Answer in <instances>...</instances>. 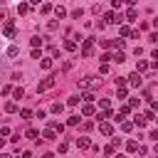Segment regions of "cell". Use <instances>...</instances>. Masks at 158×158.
I'll list each match as a JSON object with an SVG mask.
<instances>
[{"mask_svg": "<svg viewBox=\"0 0 158 158\" xmlns=\"http://www.w3.org/2000/svg\"><path fill=\"white\" fill-rule=\"evenodd\" d=\"M101 86V79H96V77H84V79H79V89H99Z\"/></svg>", "mask_w": 158, "mask_h": 158, "instance_id": "1", "label": "cell"}, {"mask_svg": "<svg viewBox=\"0 0 158 158\" xmlns=\"http://www.w3.org/2000/svg\"><path fill=\"white\" fill-rule=\"evenodd\" d=\"M54 84H57V77H54V74H52V77H47V79H42V81L37 84V94H42V91H49Z\"/></svg>", "mask_w": 158, "mask_h": 158, "instance_id": "2", "label": "cell"}, {"mask_svg": "<svg viewBox=\"0 0 158 158\" xmlns=\"http://www.w3.org/2000/svg\"><path fill=\"white\" fill-rule=\"evenodd\" d=\"M94 54V37H86L81 44V57H91Z\"/></svg>", "mask_w": 158, "mask_h": 158, "instance_id": "3", "label": "cell"}, {"mask_svg": "<svg viewBox=\"0 0 158 158\" xmlns=\"http://www.w3.org/2000/svg\"><path fill=\"white\" fill-rule=\"evenodd\" d=\"M2 35H5L7 40H12V37H15V22H12V20H7V22H5V27H2Z\"/></svg>", "mask_w": 158, "mask_h": 158, "instance_id": "4", "label": "cell"}, {"mask_svg": "<svg viewBox=\"0 0 158 158\" xmlns=\"http://www.w3.org/2000/svg\"><path fill=\"white\" fill-rule=\"evenodd\" d=\"M118 20H121V15H116L114 10H109V12L104 15V22H106V25H116Z\"/></svg>", "mask_w": 158, "mask_h": 158, "instance_id": "5", "label": "cell"}, {"mask_svg": "<svg viewBox=\"0 0 158 158\" xmlns=\"http://www.w3.org/2000/svg\"><path fill=\"white\" fill-rule=\"evenodd\" d=\"M99 133H104V136H111V133H114V126H111L109 121H101V123H99Z\"/></svg>", "mask_w": 158, "mask_h": 158, "instance_id": "6", "label": "cell"}, {"mask_svg": "<svg viewBox=\"0 0 158 158\" xmlns=\"http://www.w3.org/2000/svg\"><path fill=\"white\" fill-rule=\"evenodd\" d=\"M128 84H131V86H136V89H138V86H141V84H143V79H141V74H138V72H133V74H131V77H128Z\"/></svg>", "mask_w": 158, "mask_h": 158, "instance_id": "7", "label": "cell"}, {"mask_svg": "<svg viewBox=\"0 0 158 158\" xmlns=\"http://www.w3.org/2000/svg\"><path fill=\"white\" fill-rule=\"evenodd\" d=\"M42 138H44V141H57V131H54L52 126H47L44 133H42Z\"/></svg>", "mask_w": 158, "mask_h": 158, "instance_id": "8", "label": "cell"}, {"mask_svg": "<svg viewBox=\"0 0 158 158\" xmlns=\"http://www.w3.org/2000/svg\"><path fill=\"white\" fill-rule=\"evenodd\" d=\"M94 114H96V106L94 104H84L81 106V116H94Z\"/></svg>", "mask_w": 158, "mask_h": 158, "instance_id": "9", "label": "cell"}, {"mask_svg": "<svg viewBox=\"0 0 158 158\" xmlns=\"http://www.w3.org/2000/svg\"><path fill=\"white\" fill-rule=\"evenodd\" d=\"M77 146H79V151H86V148H91V141L86 136H81V138H77Z\"/></svg>", "mask_w": 158, "mask_h": 158, "instance_id": "10", "label": "cell"}, {"mask_svg": "<svg viewBox=\"0 0 158 158\" xmlns=\"http://www.w3.org/2000/svg\"><path fill=\"white\" fill-rule=\"evenodd\" d=\"M133 32H136V30H131V27H126V25L118 27V35H121V37H133Z\"/></svg>", "mask_w": 158, "mask_h": 158, "instance_id": "11", "label": "cell"}, {"mask_svg": "<svg viewBox=\"0 0 158 158\" xmlns=\"http://www.w3.org/2000/svg\"><path fill=\"white\" fill-rule=\"evenodd\" d=\"M99 109L101 111H111V99H99Z\"/></svg>", "mask_w": 158, "mask_h": 158, "instance_id": "12", "label": "cell"}, {"mask_svg": "<svg viewBox=\"0 0 158 158\" xmlns=\"http://www.w3.org/2000/svg\"><path fill=\"white\" fill-rule=\"evenodd\" d=\"M126 148H128L131 153H138V148H141V143H138V141H126Z\"/></svg>", "mask_w": 158, "mask_h": 158, "instance_id": "13", "label": "cell"}, {"mask_svg": "<svg viewBox=\"0 0 158 158\" xmlns=\"http://www.w3.org/2000/svg\"><path fill=\"white\" fill-rule=\"evenodd\" d=\"M30 7H32L30 2H20V5H17V12H20V15H27V12H30Z\"/></svg>", "mask_w": 158, "mask_h": 158, "instance_id": "14", "label": "cell"}, {"mask_svg": "<svg viewBox=\"0 0 158 158\" xmlns=\"http://www.w3.org/2000/svg\"><path fill=\"white\" fill-rule=\"evenodd\" d=\"M148 67H151V64H148V62H143V59H138V62H136V72H138V74H141V72H146Z\"/></svg>", "mask_w": 158, "mask_h": 158, "instance_id": "15", "label": "cell"}, {"mask_svg": "<svg viewBox=\"0 0 158 158\" xmlns=\"http://www.w3.org/2000/svg\"><path fill=\"white\" fill-rule=\"evenodd\" d=\"M133 123H136V126H138V128H143V126H146V123H148V121H146V116H143V114H138V116H136V118H133Z\"/></svg>", "mask_w": 158, "mask_h": 158, "instance_id": "16", "label": "cell"}, {"mask_svg": "<svg viewBox=\"0 0 158 158\" xmlns=\"http://www.w3.org/2000/svg\"><path fill=\"white\" fill-rule=\"evenodd\" d=\"M25 136H27V138H32V141H37V138H40V131H37V128H27V131H25Z\"/></svg>", "mask_w": 158, "mask_h": 158, "instance_id": "17", "label": "cell"}, {"mask_svg": "<svg viewBox=\"0 0 158 158\" xmlns=\"http://www.w3.org/2000/svg\"><path fill=\"white\" fill-rule=\"evenodd\" d=\"M64 49H67V52H74V49H77V42H74V40H64Z\"/></svg>", "mask_w": 158, "mask_h": 158, "instance_id": "18", "label": "cell"}, {"mask_svg": "<svg viewBox=\"0 0 158 158\" xmlns=\"http://www.w3.org/2000/svg\"><path fill=\"white\" fill-rule=\"evenodd\" d=\"M81 101H84V104H91V101H94V94H91V91H84V94H81Z\"/></svg>", "mask_w": 158, "mask_h": 158, "instance_id": "19", "label": "cell"}, {"mask_svg": "<svg viewBox=\"0 0 158 158\" xmlns=\"http://www.w3.org/2000/svg\"><path fill=\"white\" fill-rule=\"evenodd\" d=\"M5 111H7V114H15V111H17V104H15V101H7V104H5Z\"/></svg>", "mask_w": 158, "mask_h": 158, "instance_id": "20", "label": "cell"}, {"mask_svg": "<svg viewBox=\"0 0 158 158\" xmlns=\"http://www.w3.org/2000/svg\"><path fill=\"white\" fill-rule=\"evenodd\" d=\"M54 15H57V17H67V10H64L62 5H57V7H54Z\"/></svg>", "mask_w": 158, "mask_h": 158, "instance_id": "21", "label": "cell"}, {"mask_svg": "<svg viewBox=\"0 0 158 158\" xmlns=\"http://www.w3.org/2000/svg\"><path fill=\"white\" fill-rule=\"evenodd\" d=\"M40 67H42V69H52V59H49V57H44V59L40 62Z\"/></svg>", "mask_w": 158, "mask_h": 158, "instance_id": "22", "label": "cell"}, {"mask_svg": "<svg viewBox=\"0 0 158 158\" xmlns=\"http://www.w3.org/2000/svg\"><path fill=\"white\" fill-rule=\"evenodd\" d=\"M126 94H128L126 86H116V96H118V99H126Z\"/></svg>", "mask_w": 158, "mask_h": 158, "instance_id": "23", "label": "cell"}, {"mask_svg": "<svg viewBox=\"0 0 158 158\" xmlns=\"http://www.w3.org/2000/svg\"><path fill=\"white\" fill-rule=\"evenodd\" d=\"M77 123H79V114H74V116L67 118V126H77Z\"/></svg>", "mask_w": 158, "mask_h": 158, "instance_id": "24", "label": "cell"}, {"mask_svg": "<svg viewBox=\"0 0 158 158\" xmlns=\"http://www.w3.org/2000/svg\"><path fill=\"white\" fill-rule=\"evenodd\" d=\"M126 20H136V7H128L126 10Z\"/></svg>", "mask_w": 158, "mask_h": 158, "instance_id": "25", "label": "cell"}, {"mask_svg": "<svg viewBox=\"0 0 158 158\" xmlns=\"http://www.w3.org/2000/svg\"><path fill=\"white\" fill-rule=\"evenodd\" d=\"M30 44H32L35 49H37V47H42V37H32V40H30Z\"/></svg>", "mask_w": 158, "mask_h": 158, "instance_id": "26", "label": "cell"}, {"mask_svg": "<svg viewBox=\"0 0 158 158\" xmlns=\"http://www.w3.org/2000/svg\"><path fill=\"white\" fill-rule=\"evenodd\" d=\"M79 101H81V96H69V99H67V104H69V106H77Z\"/></svg>", "mask_w": 158, "mask_h": 158, "instance_id": "27", "label": "cell"}, {"mask_svg": "<svg viewBox=\"0 0 158 158\" xmlns=\"http://www.w3.org/2000/svg\"><path fill=\"white\" fill-rule=\"evenodd\" d=\"M62 109H64V104H59V101L52 104V114H62Z\"/></svg>", "mask_w": 158, "mask_h": 158, "instance_id": "28", "label": "cell"}, {"mask_svg": "<svg viewBox=\"0 0 158 158\" xmlns=\"http://www.w3.org/2000/svg\"><path fill=\"white\" fill-rule=\"evenodd\" d=\"M104 153H106V156H116V146H114V143H111V146H106V148H104Z\"/></svg>", "mask_w": 158, "mask_h": 158, "instance_id": "29", "label": "cell"}, {"mask_svg": "<svg viewBox=\"0 0 158 158\" xmlns=\"http://www.w3.org/2000/svg\"><path fill=\"white\" fill-rule=\"evenodd\" d=\"M40 10H42V15H47V12H52V10H54V7H52V5H49V2H44V5H42V7H40Z\"/></svg>", "mask_w": 158, "mask_h": 158, "instance_id": "30", "label": "cell"}, {"mask_svg": "<svg viewBox=\"0 0 158 158\" xmlns=\"http://www.w3.org/2000/svg\"><path fill=\"white\" fill-rule=\"evenodd\" d=\"M123 59H126V54H123V52H116V54H114V62H118V64H121Z\"/></svg>", "mask_w": 158, "mask_h": 158, "instance_id": "31", "label": "cell"}, {"mask_svg": "<svg viewBox=\"0 0 158 158\" xmlns=\"http://www.w3.org/2000/svg\"><path fill=\"white\" fill-rule=\"evenodd\" d=\"M12 94H15V99H22V96H25V89H22V86H17Z\"/></svg>", "mask_w": 158, "mask_h": 158, "instance_id": "32", "label": "cell"}, {"mask_svg": "<svg viewBox=\"0 0 158 158\" xmlns=\"http://www.w3.org/2000/svg\"><path fill=\"white\" fill-rule=\"evenodd\" d=\"M81 128H84V131H91V128H94V121H81Z\"/></svg>", "mask_w": 158, "mask_h": 158, "instance_id": "33", "label": "cell"}, {"mask_svg": "<svg viewBox=\"0 0 158 158\" xmlns=\"http://www.w3.org/2000/svg\"><path fill=\"white\" fill-rule=\"evenodd\" d=\"M133 126H136V123H133V121H123V123H121V128H123V131H131V128H133Z\"/></svg>", "mask_w": 158, "mask_h": 158, "instance_id": "34", "label": "cell"}, {"mask_svg": "<svg viewBox=\"0 0 158 158\" xmlns=\"http://www.w3.org/2000/svg\"><path fill=\"white\" fill-rule=\"evenodd\" d=\"M20 116H22V118H30V116H32V111H30V109H22V111H20Z\"/></svg>", "mask_w": 158, "mask_h": 158, "instance_id": "35", "label": "cell"}, {"mask_svg": "<svg viewBox=\"0 0 158 158\" xmlns=\"http://www.w3.org/2000/svg\"><path fill=\"white\" fill-rule=\"evenodd\" d=\"M32 59H42V52L40 49H32Z\"/></svg>", "mask_w": 158, "mask_h": 158, "instance_id": "36", "label": "cell"}, {"mask_svg": "<svg viewBox=\"0 0 158 158\" xmlns=\"http://www.w3.org/2000/svg\"><path fill=\"white\" fill-rule=\"evenodd\" d=\"M148 138H153V141L158 143V128H156V131H151V133H148Z\"/></svg>", "mask_w": 158, "mask_h": 158, "instance_id": "37", "label": "cell"}, {"mask_svg": "<svg viewBox=\"0 0 158 158\" xmlns=\"http://www.w3.org/2000/svg\"><path fill=\"white\" fill-rule=\"evenodd\" d=\"M151 57H153V64H158V49H153V54H151Z\"/></svg>", "mask_w": 158, "mask_h": 158, "instance_id": "38", "label": "cell"}, {"mask_svg": "<svg viewBox=\"0 0 158 158\" xmlns=\"http://www.w3.org/2000/svg\"><path fill=\"white\" fill-rule=\"evenodd\" d=\"M153 151H156V156H158V143H156V148H153Z\"/></svg>", "mask_w": 158, "mask_h": 158, "instance_id": "39", "label": "cell"}, {"mask_svg": "<svg viewBox=\"0 0 158 158\" xmlns=\"http://www.w3.org/2000/svg\"><path fill=\"white\" fill-rule=\"evenodd\" d=\"M114 158H126V156H121V153H118V156H114Z\"/></svg>", "mask_w": 158, "mask_h": 158, "instance_id": "40", "label": "cell"}, {"mask_svg": "<svg viewBox=\"0 0 158 158\" xmlns=\"http://www.w3.org/2000/svg\"><path fill=\"white\" fill-rule=\"evenodd\" d=\"M156 123H158V118H156Z\"/></svg>", "mask_w": 158, "mask_h": 158, "instance_id": "41", "label": "cell"}]
</instances>
